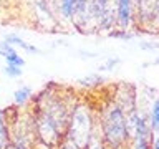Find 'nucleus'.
I'll list each match as a JSON object with an SVG mask.
<instances>
[{
    "label": "nucleus",
    "mask_w": 159,
    "mask_h": 149,
    "mask_svg": "<svg viewBox=\"0 0 159 149\" xmlns=\"http://www.w3.org/2000/svg\"><path fill=\"white\" fill-rule=\"evenodd\" d=\"M118 63H119V60L118 58H113V60H109V61H106V65L99 66V70H101V71H103V70H111L114 65H118Z\"/></svg>",
    "instance_id": "12"
},
{
    "label": "nucleus",
    "mask_w": 159,
    "mask_h": 149,
    "mask_svg": "<svg viewBox=\"0 0 159 149\" xmlns=\"http://www.w3.org/2000/svg\"><path fill=\"white\" fill-rule=\"evenodd\" d=\"M134 149H151V146H149V136H136Z\"/></svg>",
    "instance_id": "9"
},
{
    "label": "nucleus",
    "mask_w": 159,
    "mask_h": 149,
    "mask_svg": "<svg viewBox=\"0 0 159 149\" xmlns=\"http://www.w3.org/2000/svg\"><path fill=\"white\" fill-rule=\"evenodd\" d=\"M3 74H7L8 78H20L23 74V70L20 66H15V65H7L3 68Z\"/></svg>",
    "instance_id": "8"
},
{
    "label": "nucleus",
    "mask_w": 159,
    "mask_h": 149,
    "mask_svg": "<svg viewBox=\"0 0 159 149\" xmlns=\"http://www.w3.org/2000/svg\"><path fill=\"white\" fill-rule=\"evenodd\" d=\"M3 58H5V61H7V65H15V66H20V68H23V65H25V60L20 56L17 52H13L10 55H5Z\"/></svg>",
    "instance_id": "7"
},
{
    "label": "nucleus",
    "mask_w": 159,
    "mask_h": 149,
    "mask_svg": "<svg viewBox=\"0 0 159 149\" xmlns=\"http://www.w3.org/2000/svg\"><path fill=\"white\" fill-rule=\"evenodd\" d=\"M30 96H32V88L30 86H20L17 91L13 93V101L17 104H23L30 99Z\"/></svg>",
    "instance_id": "4"
},
{
    "label": "nucleus",
    "mask_w": 159,
    "mask_h": 149,
    "mask_svg": "<svg viewBox=\"0 0 159 149\" xmlns=\"http://www.w3.org/2000/svg\"><path fill=\"white\" fill-rule=\"evenodd\" d=\"M109 37H116V38H131L133 35H129V33H124V32H118V33H111Z\"/></svg>",
    "instance_id": "13"
},
{
    "label": "nucleus",
    "mask_w": 159,
    "mask_h": 149,
    "mask_svg": "<svg viewBox=\"0 0 159 149\" xmlns=\"http://www.w3.org/2000/svg\"><path fill=\"white\" fill-rule=\"evenodd\" d=\"M128 136V121L121 108L114 106L104 118V138L111 147L121 146Z\"/></svg>",
    "instance_id": "1"
},
{
    "label": "nucleus",
    "mask_w": 159,
    "mask_h": 149,
    "mask_svg": "<svg viewBox=\"0 0 159 149\" xmlns=\"http://www.w3.org/2000/svg\"><path fill=\"white\" fill-rule=\"evenodd\" d=\"M131 13H133V3L131 0H116V17H118V23L123 28H126L131 23Z\"/></svg>",
    "instance_id": "2"
},
{
    "label": "nucleus",
    "mask_w": 159,
    "mask_h": 149,
    "mask_svg": "<svg viewBox=\"0 0 159 149\" xmlns=\"http://www.w3.org/2000/svg\"><path fill=\"white\" fill-rule=\"evenodd\" d=\"M149 128L152 129L154 136H157V129H159V101L154 99L152 103V108H151V124Z\"/></svg>",
    "instance_id": "5"
},
{
    "label": "nucleus",
    "mask_w": 159,
    "mask_h": 149,
    "mask_svg": "<svg viewBox=\"0 0 159 149\" xmlns=\"http://www.w3.org/2000/svg\"><path fill=\"white\" fill-rule=\"evenodd\" d=\"M5 138H7V129H5V121H3L2 111H0V149L5 147Z\"/></svg>",
    "instance_id": "11"
},
{
    "label": "nucleus",
    "mask_w": 159,
    "mask_h": 149,
    "mask_svg": "<svg viewBox=\"0 0 159 149\" xmlns=\"http://www.w3.org/2000/svg\"><path fill=\"white\" fill-rule=\"evenodd\" d=\"M91 149H101V147H99V146H93Z\"/></svg>",
    "instance_id": "14"
},
{
    "label": "nucleus",
    "mask_w": 159,
    "mask_h": 149,
    "mask_svg": "<svg viewBox=\"0 0 159 149\" xmlns=\"http://www.w3.org/2000/svg\"><path fill=\"white\" fill-rule=\"evenodd\" d=\"M60 8L65 18H73L75 15V0H60Z\"/></svg>",
    "instance_id": "6"
},
{
    "label": "nucleus",
    "mask_w": 159,
    "mask_h": 149,
    "mask_svg": "<svg viewBox=\"0 0 159 149\" xmlns=\"http://www.w3.org/2000/svg\"><path fill=\"white\" fill-rule=\"evenodd\" d=\"M68 149V147H66ZM70 149H78V146H73V147H70Z\"/></svg>",
    "instance_id": "15"
},
{
    "label": "nucleus",
    "mask_w": 159,
    "mask_h": 149,
    "mask_svg": "<svg viewBox=\"0 0 159 149\" xmlns=\"http://www.w3.org/2000/svg\"><path fill=\"white\" fill-rule=\"evenodd\" d=\"M88 8V0H75V15H84ZM73 15V17H75Z\"/></svg>",
    "instance_id": "10"
},
{
    "label": "nucleus",
    "mask_w": 159,
    "mask_h": 149,
    "mask_svg": "<svg viewBox=\"0 0 159 149\" xmlns=\"http://www.w3.org/2000/svg\"><path fill=\"white\" fill-rule=\"evenodd\" d=\"M5 42L7 43H10L13 48H22V50H25V52H32V53H37L38 52V48H35V47H32L30 43H27V42H23L22 38L18 37V35H7V38H5Z\"/></svg>",
    "instance_id": "3"
}]
</instances>
